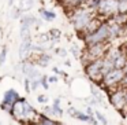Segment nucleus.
Segmentation results:
<instances>
[{"label": "nucleus", "mask_w": 127, "mask_h": 125, "mask_svg": "<svg viewBox=\"0 0 127 125\" xmlns=\"http://www.w3.org/2000/svg\"><path fill=\"white\" fill-rule=\"evenodd\" d=\"M67 113H68L70 117H72V118H75V120H79V121H82V122H89L90 121V116H88L85 111L77 110L75 107H68Z\"/></svg>", "instance_id": "17"}, {"label": "nucleus", "mask_w": 127, "mask_h": 125, "mask_svg": "<svg viewBox=\"0 0 127 125\" xmlns=\"http://www.w3.org/2000/svg\"><path fill=\"white\" fill-rule=\"evenodd\" d=\"M96 11H93L92 8L86 7L85 4L77 7V8L71 10V11L67 12V17H68V21L71 23V26L74 28V30L77 32L78 34H81L85 28L88 26V23L96 17Z\"/></svg>", "instance_id": "2"}, {"label": "nucleus", "mask_w": 127, "mask_h": 125, "mask_svg": "<svg viewBox=\"0 0 127 125\" xmlns=\"http://www.w3.org/2000/svg\"><path fill=\"white\" fill-rule=\"evenodd\" d=\"M41 114H44V116H47V117H51V118H53V117H55L53 109H52V106H49V105H44Z\"/></svg>", "instance_id": "26"}, {"label": "nucleus", "mask_w": 127, "mask_h": 125, "mask_svg": "<svg viewBox=\"0 0 127 125\" xmlns=\"http://www.w3.org/2000/svg\"><path fill=\"white\" fill-rule=\"evenodd\" d=\"M51 106H52V109H53L55 117H63L64 116V110L62 109V106H60V99H59V98L53 99V103Z\"/></svg>", "instance_id": "21"}, {"label": "nucleus", "mask_w": 127, "mask_h": 125, "mask_svg": "<svg viewBox=\"0 0 127 125\" xmlns=\"http://www.w3.org/2000/svg\"><path fill=\"white\" fill-rule=\"evenodd\" d=\"M40 84H41V88H44L45 91H47V89H49V83H48V76L42 74L41 77H40Z\"/></svg>", "instance_id": "29"}, {"label": "nucleus", "mask_w": 127, "mask_h": 125, "mask_svg": "<svg viewBox=\"0 0 127 125\" xmlns=\"http://www.w3.org/2000/svg\"><path fill=\"white\" fill-rule=\"evenodd\" d=\"M85 67V74L92 83H94L96 85H100L102 80V73H101V69H102V58L101 59H96V61H92L89 63L83 65Z\"/></svg>", "instance_id": "6"}, {"label": "nucleus", "mask_w": 127, "mask_h": 125, "mask_svg": "<svg viewBox=\"0 0 127 125\" xmlns=\"http://www.w3.org/2000/svg\"><path fill=\"white\" fill-rule=\"evenodd\" d=\"M70 51H71V54L74 55V58H77V59H79V58H81V52H82V51L78 50L77 45H72V47L70 48Z\"/></svg>", "instance_id": "33"}, {"label": "nucleus", "mask_w": 127, "mask_h": 125, "mask_svg": "<svg viewBox=\"0 0 127 125\" xmlns=\"http://www.w3.org/2000/svg\"><path fill=\"white\" fill-rule=\"evenodd\" d=\"M23 87H25L26 94H30V92H32V89H30V80H29V78H25V80H23Z\"/></svg>", "instance_id": "35"}, {"label": "nucleus", "mask_w": 127, "mask_h": 125, "mask_svg": "<svg viewBox=\"0 0 127 125\" xmlns=\"http://www.w3.org/2000/svg\"><path fill=\"white\" fill-rule=\"evenodd\" d=\"M48 96L47 95H38V96H37V102L40 103V105H47L48 103Z\"/></svg>", "instance_id": "34"}, {"label": "nucleus", "mask_w": 127, "mask_h": 125, "mask_svg": "<svg viewBox=\"0 0 127 125\" xmlns=\"http://www.w3.org/2000/svg\"><path fill=\"white\" fill-rule=\"evenodd\" d=\"M14 3H15V0H8V6H10V7L14 6Z\"/></svg>", "instance_id": "41"}, {"label": "nucleus", "mask_w": 127, "mask_h": 125, "mask_svg": "<svg viewBox=\"0 0 127 125\" xmlns=\"http://www.w3.org/2000/svg\"><path fill=\"white\" fill-rule=\"evenodd\" d=\"M118 1L119 0H98L96 14L104 21L113 17L118 14Z\"/></svg>", "instance_id": "7"}, {"label": "nucleus", "mask_w": 127, "mask_h": 125, "mask_svg": "<svg viewBox=\"0 0 127 125\" xmlns=\"http://www.w3.org/2000/svg\"><path fill=\"white\" fill-rule=\"evenodd\" d=\"M7 54H8V48H7V45H3V47L0 48V66H3L6 63Z\"/></svg>", "instance_id": "25"}, {"label": "nucleus", "mask_w": 127, "mask_h": 125, "mask_svg": "<svg viewBox=\"0 0 127 125\" xmlns=\"http://www.w3.org/2000/svg\"><path fill=\"white\" fill-rule=\"evenodd\" d=\"M123 76H124V69H112L107 74H104L101 83H100V87L105 91L118 88V87L122 85Z\"/></svg>", "instance_id": "5"}, {"label": "nucleus", "mask_w": 127, "mask_h": 125, "mask_svg": "<svg viewBox=\"0 0 127 125\" xmlns=\"http://www.w3.org/2000/svg\"><path fill=\"white\" fill-rule=\"evenodd\" d=\"M109 43H101V44H92V45H85L81 52V62L82 65H86L92 61L104 58L105 52H107Z\"/></svg>", "instance_id": "3"}, {"label": "nucleus", "mask_w": 127, "mask_h": 125, "mask_svg": "<svg viewBox=\"0 0 127 125\" xmlns=\"http://www.w3.org/2000/svg\"><path fill=\"white\" fill-rule=\"evenodd\" d=\"M105 22H107L108 30H109V43H112V41H115V40L120 39V37L126 33V29H127L126 26L119 25V23H116L115 21H112L111 18L105 19Z\"/></svg>", "instance_id": "10"}, {"label": "nucleus", "mask_w": 127, "mask_h": 125, "mask_svg": "<svg viewBox=\"0 0 127 125\" xmlns=\"http://www.w3.org/2000/svg\"><path fill=\"white\" fill-rule=\"evenodd\" d=\"M34 3L36 0H18V8L25 14V12H29L32 8L34 7Z\"/></svg>", "instance_id": "19"}, {"label": "nucleus", "mask_w": 127, "mask_h": 125, "mask_svg": "<svg viewBox=\"0 0 127 125\" xmlns=\"http://www.w3.org/2000/svg\"><path fill=\"white\" fill-rule=\"evenodd\" d=\"M48 39H49V41H52V43H55V41H58L59 39H60V36H62V32L59 30V29H51V30H48Z\"/></svg>", "instance_id": "24"}, {"label": "nucleus", "mask_w": 127, "mask_h": 125, "mask_svg": "<svg viewBox=\"0 0 127 125\" xmlns=\"http://www.w3.org/2000/svg\"><path fill=\"white\" fill-rule=\"evenodd\" d=\"M19 37H21V40H23V39H33V34H32V28L21 25V28H19Z\"/></svg>", "instance_id": "23"}, {"label": "nucleus", "mask_w": 127, "mask_h": 125, "mask_svg": "<svg viewBox=\"0 0 127 125\" xmlns=\"http://www.w3.org/2000/svg\"><path fill=\"white\" fill-rule=\"evenodd\" d=\"M111 19L115 21V22L119 23V25L126 26L127 28V14H120V12H118V14H115L113 17H111Z\"/></svg>", "instance_id": "22"}, {"label": "nucleus", "mask_w": 127, "mask_h": 125, "mask_svg": "<svg viewBox=\"0 0 127 125\" xmlns=\"http://www.w3.org/2000/svg\"><path fill=\"white\" fill-rule=\"evenodd\" d=\"M126 62H127V54H126V51L123 50V52L116 58L115 63H113V65H115V69H124Z\"/></svg>", "instance_id": "20"}, {"label": "nucleus", "mask_w": 127, "mask_h": 125, "mask_svg": "<svg viewBox=\"0 0 127 125\" xmlns=\"http://www.w3.org/2000/svg\"><path fill=\"white\" fill-rule=\"evenodd\" d=\"M85 113L88 114V116H90V117L94 116V111H93V109H92V106H88V107H86V111H85Z\"/></svg>", "instance_id": "39"}, {"label": "nucleus", "mask_w": 127, "mask_h": 125, "mask_svg": "<svg viewBox=\"0 0 127 125\" xmlns=\"http://www.w3.org/2000/svg\"><path fill=\"white\" fill-rule=\"evenodd\" d=\"M104 22V19H101V18L98 17V15H96V17L93 18V19L90 21V22L88 23V26H86L85 28V30L82 32V33L81 34H78V36H79V39L82 36H85V34H89V33H93L94 30H97V29L100 28V25H101V23Z\"/></svg>", "instance_id": "12"}, {"label": "nucleus", "mask_w": 127, "mask_h": 125, "mask_svg": "<svg viewBox=\"0 0 127 125\" xmlns=\"http://www.w3.org/2000/svg\"><path fill=\"white\" fill-rule=\"evenodd\" d=\"M0 125H1V122H0Z\"/></svg>", "instance_id": "45"}, {"label": "nucleus", "mask_w": 127, "mask_h": 125, "mask_svg": "<svg viewBox=\"0 0 127 125\" xmlns=\"http://www.w3.org/2000/svg\"><path fill=\"white\" fill-rule=\"evenodd\" d=\"M33 54V39H23L21 40L19 48H18V56L21 61L25 59H32Z\"/></svg>", "instance_id": "11"}, {"label": "nucleus", "mask_w": 127, "mask_h": 125, "mask_svg": "<svg viewBox=\"0 0 127 125\" xmlns=\"http://www.w3.org/2000/svg\"><path fill=\"white\" fill-rule=\"evenodd\" d=\"M33 61L38 67H47L52 62V55L49 52H41V54H37Z\"/></svg>", "instance_id": "15"}, {"label": "nucleus", "mask_w": 127, "mask_h": 125, "mask_svg": "<svg viewBox=\"0 0 127 125\" xmlns=\"http://www.w3.org/2000/svg\"><path fill=\"white\" fill-rule=\"evenodd\" d=\"M38 15L44 22H52V21L56 19V12L52 11V10L45 8V7H41L38 10Z\"/></svg>", "instance_id": "18"}, {"label": "nucleus", "mask_w": 127, "mask_h": 125, "mask_svg": "<svg viewBox=\"0 0 127 125\" xmlns=\"http://www.w3.org/2000/svg\"><path fill=\"white\" fill-rule=\"evenodd\" d=\"M81 40L83 41V45H92V44H101V43H109V30H108L107 22H102L100 25V28L97 30H94L93 33L85 34L81 37Z\"/></svg>", "instance_id": "4"}, {"label": "nucleus", "mask_w": 127, "mask_h": 125, "mask_svg": "<svg viewBox=\"0 0 127 125\" xmlns=\"http://www.w3.org/2000/svg\"><path fill=\"white\" fill-rule=\"evenodd\" d=\"M55 52H56V54H59V55H60L62 58H64V56L67 55V51H66V50H63V48H56Z\"/></svg>", "instance_id": "36"}, {"label": "nucleus", "mask_w": 127, "mask_h": 125, "mask_svg": "<svg viewBox=\"0 0 127 125\" xmlns=\"http://www.w3.org/2000/svg\"><path fill=\"white\" fill-rule=\"evenodd\" d=\"M124 70H127V62H126V66H124Z\"/></svg>", "instance_id": "43"}, {"label": "nucleus", "mask_w": 127, "mask_h": 125, "mask_svg": "<svg viewBox=\"0 0 127 125\" xmlns=\"http://www.w3.org/2000/svg\"><path fill=\"white\" fill-rule=\"evenodd\" d=\"M86 1H88V0H62L60 3H59V6L63 7V10L67 14V12L71 11V10H74V8H77V7L85 4Z\"/></svg>", "instance_id": "14"}, {"label": "nucleus", "mask_w": 127, "mask_h": 125, "mask_svg": "<svg viewBox=\"0 0 127 125\" xmlns=\"http://www.w3.org/2000/svg\"><path fill=\"white\" fill-rule=\"evenodd\" d=\"M19 22L22 26H29V28H36V22H37V17L34 14H30V12H25L22 14V17L19 18Z\"/></svg>", "instance_id": "16"}, {"label": "nucleus", "mask_w": 127, "mask_h": 125, "mask_svg": "<svg viewBox=\"0 0 127 125\" xmlns=\"http://www.w3.org/2000/svg\"><path fill=\"white\" fill-rule=\"evenodd\" d=\"M21 72L25 76V78H29V80H37L42 76L40 67L34 63L33 59H25V61H21Z\"/></svg>", "instance_id": "9"}, {"label": "nucleus", "mask_w": 127, "mask_h": 125, "mask_svg": "<svg viewBox=\"0 0 127 125\" xmlns=\"http://www.w3.org/2000/svg\"><path fill=\"white\" fill-rule=\"evenodd\" d=\"M22 14H23V12L21 11L17 6L12 7V12H11V18H12V19H19V18L22 17Z\"/></svg>", "instance_id": "30"}, {"label": "nucleus", "mask_w": 127, "mask_h": 125, "mask_svg": "<svg viewBox=\"0 0 127 125\" xmlns=\"http://www.w3.org/2000/svg\"><path fill=\"white\" fill-rule=\"evenodd\" d=\"M126 91H127V88H124V87H122V85L118 87V88H115V89L107 91L108 99H109L111 105H112L119 113L123 111L124 107H126V100H124V98H126Z\"/></svg>", "instance_id": "8"}, {"label": "nucleus", "mask_w": 127, "mask_h": 125, "mask_svg": "<svg viewBox=\"0 0 127 125\" xmlns=\"http://www.w3.org/2000/svg\"><path fill=\"white\" fill-rule=\"evenodd\" d=\"M94 116H96V118H97V121L98 122H101L102 125H107V118H105V116L101 113V111H97V110H94Z\"/></svg>", "instance_id": "28"}, {"label": "nucleus", "mask_w": 127, "mask_h": 125, "mask_svg": "<svg viewBox=\"0 0 127 125\" xmlns=\"http://www.w3.org/2000/svg\"><path fill=\"white\" fill-rule=\"evenodd\" d=\"M58 80H59V78H58V76H49V77H48V83H49V84H53V83H58Z\"/></svg>", "instance_id": "37"}, {"label": "nucleus", "mask_w": 127, "mask_h": 125, "mask_svg": "<svg viewBox=\"0 0 127 125\" xmlns=\"http://www.w3.org/2000/svg\"><path fill=\"white\" fill-rule=\"evenodd\" d=\"M124 100H126V107H124V110H127V91H126V98H124Z\"/></svg>", "instance_id": "42"}, {"label": "nucleus", "mask_w": 127, "mask_h": 125, "mask_svg": "<svg viewBox=\"0 0 127 125\" xmlns=\"http://www.w3.org/2000/svg\"><path fill=\"white\" fill-rule=\"evenodd\" d=\"M40 87H41V84H40V78H37V80H30V89H32V92L37 91Z\"/></svg>", "instance_id": "32"}, {"label": "nucleus", "mask_w": 127, "mask_h": 125, "mask_svg": "<svg viewBox=\"0 0 127 125\" xmlns=\"http://www.w3.org/2000/svg\"><path fill=\"white\" fill-rule=\"evenodd\" d=\"M55 1H58V4H59V3H60V1H62V0H55Z\"/></svg>", "instance_id": "44"}, {"label": "nucleus", "mask_w": 127, "mask_h": 125, "mask_svg": "<svg viewBox=\"0 0 127 125\" xmlns=\"http://www.w3.org/2000/svg\"><path fill=\"white\" fill-rule=\"evenodd\" d=\"M19 98H21V95L17 89L10 88V89H6V91H4L3 100H1V102H6V103H8V105H14L17 100H19Z\"/></svg>", "instance_id": "13"}, {"label": "nucleus", "mask_w": 127, "mask_h": 125, "mask_svg": "<svg viewBox=\"0 0 127 125\" xmlns=\"http://www.w3.org/2000/svg\"><path fill=\"white\" fill-rule=\"evenodd\" d=\"M10 116L15 120L17 122L23 125H30L38 121L40 113L28 102L26 98H19V100L12 105V110Z\"/></svg>", "instance_id": "1"}, {"label": "nucleus", "mask_w": 127, "mask_h": 125, "mask_svg": "<svg viewBox=\"0 0 127 125\" xmlns=\"http://www.w3.org/2000/svg\"><path fill=\"white\" fill-rule=\"evenodd\" d=\"M118 12L127 14V0H119L118 1Z\"/></svg>", "instance_id": "27"}, {"label": "nucleus", "mask_w": 127, "mask_h": 125, "mask_svg": "<svg viewBox=\"0 0 127 125\" xmlns=\"http://www.w3.org/2000/svg\"><path fill=\"white\" fill-rule=\"evenodd\" d=\"M122 87L127 88V70H124V76H123V80H122Z\"/></svg>", "instance_id": "38"}, {"label": "nucleus", "mask_w": 127, "mask_h": 125, "mask_svg": "<svg viewBox=\"0 0 127 125\" xmlns=\"http://www.w3.org/2000/svg\"><path fill=\"white\" fill-rule=\"evenodd\" d=\"M122 45H123V50L126 51V54H127V39H126V41H124V43H123V44H122Z\"/></svg>", "instance_id": "40"}, {"label": "nucleus", "mask_w": 127, "mask_h": 125, "mask_svg": "<svg viewBox=\"0 0 127 125\" xmlns=\"http://www.w3.org/2000/svg\"><path fill=\"white\" fill-rule=\"evenodd\" d=\"M0 110L10 114V113H11V110H12V105H8V103H6V102H1V103H0Z\"/></svg>", "instance_id": "31"}]
</instances>
